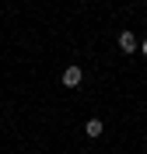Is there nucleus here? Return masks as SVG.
I'll return each mask as SVG.
<instances>
[{"instance_id": "1", "label": "nucleus", "mask_w": 147, "mask_h": 154, "mask_svg": "<svg viewBox=\"0 0 147 154\" xmlns=\"http://www.w3.org/2000/svg\"><path fill=\"white\" fill-rule=\"evenodd\" d=\"M119 49H123V53H137V49H140V38L133 35V32H119Z\"/></svg>"}, {"instance_id": "2", "label": "nucleus", "mask_w": 147, "mask_h": 154, "mask_svg": "<svg viewBox=\"0 0 147 154\" xmlns=\"http://www.w3.org/2000/svg\"><path fill=\"white\" fill-rule=\"evenodd\" d=\"M81 81H84V70L81 67H67L63 70V84L67 88H81Z\"/></svg>"}, {"instance_id": "3", "label": "nucleus", "mask_w": 147, "mask_h": 154, "mask_svg": "<svg viewBox=\"0 0 147 154\" xmlns=\"http://www.w3.org/2000/svg\"><path fill=\"white\" fill-rule=\"evenodd\" d=\"M102 130H105V126H102V119H88V123H84V133H88L91 140H95V137H102Z\"/></svg>"}, {"instance_id": "4", "label": "nucleus", "mask_w": 147, "mask_h": 154, "mask_svg": "<svg viewBox=\"0 0 147 154\" xmlns=\"http://www.w3.org/2000/svg\"><path fill=\"white\" fill-rule=\"evenodd\" d=\"M140 53H144V56H147V38H144V42H140Z\"/></svg>"}]
</instances>
